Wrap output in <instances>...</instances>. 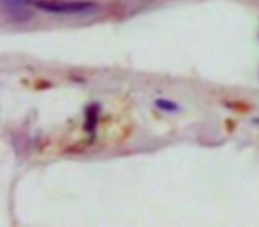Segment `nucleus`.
<instances>
[{"mask_svg":"<svg viewBox=\"0 0 259 227\" xmlns=\"http://www.w3.org/2000/svg\"><path fill=\"white\" fill-rule=\"evenodd\" d=\"M32 6L48 15H87L98 9L91 0H34Z\"/></svg>","mask_w":259,"mask_h":227,"instance_id":"obj_1","label":"nucleus"},{"mask_svg":"<svg viewBox=\"0 0 259 227\" xmlns=\"http://www.w3.org/2000/svg\"><path fill=\"white\" fill-rule=\"evenodd\" d=\"M2 6V13H4V18L9 22L15 23H23L29 22L34 16V13L29 9V6L25 4H8V2H0Z\"/></svg>","mask_w":259,"mask_h":227,"instance_id":"obj_2","label":"nucleus"},{"mask_svg":"<svg viewBox=\"0 0 259 227\" xmlns=\"http://www.w3.org/2000/svg\"><path fill=\"white\" fill-rule=\"evenodd\" d=\"M83 116H85V121H83V130H85L91 137H94L98 121H100V105L91 103L89 107L85 108V112H83Z\"/></svg>","mask_w":259,"mask_h":227,"instance_id":"obj_3","label":"nucleus"},{"mask_svg":"<svg viewBox=\"0 0 259 227\" xmlns=\"http://www.w3.org/2000/svg\"><path fill=\"white\" fill-rule=\"evenodd\" d=\"M155 105L160 110H165V112H178V108H180L174 101H169V100H156Z\"/></svg>","mask_w":259,"mask_h":227,"instance_id":"obj_4","label":"nucleus"}]
</instances>
